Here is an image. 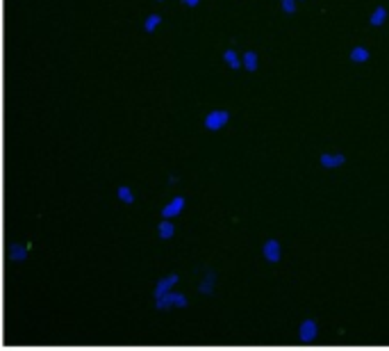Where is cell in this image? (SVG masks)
Masks as SVG:
<instances>
[{"label": "cell", "instance_id": "8", "mask_svg": "<svg viewBox=\"0 0 389 351\" xmlns=\"http://www.w3.org/2000/svg\"><path fill=\"white\" fill-rule=\"evenodd\" d=\"M351 59H353V62H367V59H369V50L367 48H353L351 50Z\"/></svg>", "mask_w": 389, "mask_h": 351}, {"label": "cell", "instance_id": "7", "mask_svg": "<svg viewBox=\"0 0 389 351\" xmlns=\"http://www.w3.org/2000/svg\"><path fill=\"white\" fill-rule=\"evenodd\" d=\"M300 340L303 342H310V340H314L316 338V324L312 320H305L300 324Z\"/></svg>", "mask_w": 389, "mask_h": 351}, {"label": "cell", "instance_id": "15", "mask_svg": "<svg viewBox=\"0 0 389 351\" xmlns=\"http://www.w3.org/2000/svg\"><path fill=\"white\" fill-rule=\"evenodd\" d=\"M212 283H214V274H212V271H207V278L203 281L201 292H203V294H210V292H212Z\"/></svg>", "mask_w": 389, "mask_h": 351}, {"label": "cell", "instance_id": "12", "mask_svg": "<svg viewBox=\"0 0 389 351\" xmlns=\"http://www.w3.org/2000/svg\"><path fill=\"white\" fill-rule=\"evenodd\" d=\"M160 16L158 14H151L148 16V19H146V23H144V28H146V32H153L155 28H158V25H160Z\"/></svg>", "mask_w": 389, "mask_h": 351}, {"label": "cell", "instance_id": "16", "mask_svg": "<svg viewBox=\"0 0 389 351\" xmlns=\"http://www.w3.org/2000/svg\"><path fill=\"white\" fill-rule=\"evenodd\" d=\"M12 260H16V262L25 260V249H23V246H14V249H12Z\"/></svg>", "mask_w": 389, "mask_h": 351}, {"label": "cell", "instance_id": "10", "mask_svg": "<svg viewBox=\"0 0 389 351\" xmlns=\"http://www.w3.org/2000/svg\"><path fill=\"white\" fill-rule=\"evenodd\" d=\"M244 66L248 68V71H255L257 68V55L253 53V50H248V53L244 55Z\"/></svg>", "mask_w": 389, "mask_h": 351}, {"label": "cell", "instance_id": "6", "mask_svg": "<svg viewBox=\"0 0 389 351\" xmlns=\"http://www.w3.org/2000/svg\"><path fill=\"white\" fill-rule=\"evenodd\" d=\"M346 162V158L342 156V153H326V156H321V165L326 169H337V167H342Z\"/></svg>", "mask_w": 389, "mask_h": 351}, {"label": "cell", "instance_id": "2", "mask_svg": "<svg viewBox=\"0 0 389 351\" xmlns=\"http://www.w3.org/2000/svg\"><path fill=\"white\" fill-rule=\"evenodd\" d=\"M228 112L226 110H216V112H210L205 117V128L207 130H219V128H223L228 124Z\"/></svg>", "mask_w": 389, "mask_h": 351}, {"label": "cell", "instance_id": "3", "mask_svg": "<svg viewBox=\"0 0 389 351\" xmlns=\"http://www.w3.org/2000/svg\"><path fill=\"white\" fill-rule=\"evenodd\" d=\"M183 208H185V199L183 196H176V199L162 210V215H164V219H171V217H176L178 212H183Z\"/></svg>", "mask_w": 389, "mask_h": 351}, {"label": "cell", "instance_id": "17", "mask_svg": "<svg viewBox=\"0 0 389 351\" xmlns=\"http://www.w3.org/2000/svg\"><path fill=\"white\" fill-rule=\"evenodd\" d=\"M293 3H296V0H282V10L287 14H291L293 10H296V5H293Z\"/></svg>", "mask_w": 389, "mask_h": 351}, {"label": "cell", "instance_id": "14", "mask_svg": "<svg viewBox=\"0 0 389 351\" xmlns=\"http://www.w3.org/2000/svg\"><path fill=\"white\" fill-rule=\"evenodd\" d=\"M119 199L123 201V203H135V196H132V192L128 190V187H119Z\"/></svg>", "mask_w": 389, "mask_h": 351}, {"label": "cell", "instance_id": "11", "mask_svg": "<svg viewBox=\"0 0 389 351\" xmlns=\"http://www.w3.org/2000/svg\"><path fill=\"white\" fill-rule=\"evenodd\" d=\"M173 233H176L173 224H169V221H162V224H160V237L169 239V237H173Z\"/></svg>", "mask_w": 389, "mask_h": 351}, {"label": "cell", "instance_id": "5", "mask_svg": "<svg viewBox=\"0 0 389 351\" xmlns=\"http://www.w3.org/2000/svg\"><path fill=\"white\" fill-rule=\"evenodd\" d=\"M178 283V276H176V274H171V276H167V278H162L160 281V283L158 285H155V297H164V294H167L169 292V290L173 287V285H176Z\"/></svg>", "mask_w": 389, "mask_h": 351}, {"label": "cell", "instance_id": "18", "mask_svg": "<svg viewBox=\"0 0 389 351\" xmlns=\"http://www.w3.org/2000/svg\"><path fill=\"white\" fill-rule=\"evenodd\" d=\"M183 3H185L187 7H196L198 3H201V0H183Z\"/></svg>", "mask_w": 389, "mask_h": 351}, {"label": "cell", "instance_id": "13", "mask_svg": "<svg viewBox=\"0 0 389 351\" xmlns=\"http://www.w3.org/2000/svg\"><path fill=\"white\" fill-rule=\"evenodd\" d=\"M223 59H226V62H228V66L239 68V57H237L235 50H226V55H223Z\"/></svg>", "mask_w": 389, "mask_h": 351}, {"label": "cell", "instance_id": "4", "mask_svg": "<svg viewBox=\"0 0 389 351\" xmlns=\"http://www.w3.org/2000/svg\"><path fill=\"white\" fill-rule=\"evenodd\" d=\"M264 258L269 262H278L280 260V244L275 242V239H269V242H264Z\"/></svg>", "mask_w": 389, "mask_h": 351}, {"label": "cell", "instance_id": "1", "mask_svg": "<svg viewBox=\"0 0 389 351\" xmlns=\"http://www.w3.org/2000/svg\"><path fill=\"white\" fill-rule=\"evenodd\" d=\"M155 306H158V311H169V308H173V306L185 308L187 306V297L185 294H176V292H173V294L167 292L164 297L158 299V304H155Z\"/></svg>", "mask_w": 389, "mask_h": 351}, {"label": "cell", "instance_id": "9", "mask_svg": "<svg viewBox=\"0 0 389 351\" xmlns=\"http://www.w3.org/2000/svg\"><path fill=\"white\" fill-rule=\"evenodd\" d=\"M385 19H387V10L385 7H378V10L371 14V25H383Z\"/></svg>", "mask_w": 389, "mask_h": 351}]
</instances>
